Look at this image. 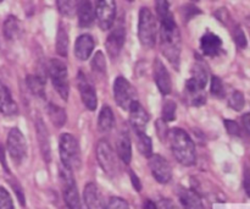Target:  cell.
<instances>
[{"instance_id":"1","label":"cell","mask_w":250,"mask_h":209,"mask_svg":"<svg viewBox=\"0 0 250 209\" xmlns=\"http://www.w3.org/2000/svg\"><path fill=\"white\" fill-rule=\"evenodd\" d=\"M156 12L160 17V49L163 55L178 68L182 49V39H181L180 29L176 23L173 15L171 14L168 2L165 0L156 2Z\"/></svg>"},{"instance_id":"2","label":"cell","mask_w":250,"mask_h":209,"mask_svg":"<svg viewBox=\"0 0 250 209\" xmlns=\"http://www.w3.org/2000/svg\"><path fill=\"white\" fill-rule=\"evenodd\" d=\"M171 151L176 161L183 166H192L197 161V152L193 139L182 129H173L167 135Z\"/></svg>"},{"instance_id":"3","label":"cell","mask_w":250,"mask_h":209,"mask_svg":"<svg viewBox=\"0 0 250 209\" xmlns=\"http://www.w3.org/2000/svg\"><path fill=\"white\" fill-rule=\"evenodd\" d=\"M61 163L63 168L73 171L81 166V149L76 137L71 134H62L59 141Z\"/></svg>"},{"instance_id":"4","label":"cell","mask_w":250,"mask_h":209,"mask_svg":"<svg viewBox=\"0 0 250 209\" xmlns=\"http://www.w3.org/2000/svg\"><path fill=\"white\" fill-rule=\"evenodd\" d=\"M158 26L153 12L149 7H142L139 11L138 36L142 46L146 48H153L156 43Z\"/></svg>"},{"instance_id":"5","label":"cell","mask_w":250,"mask_h":209,"mask_svg":"<svg viewBox=\"0 0 250 209\" xmlns=\"http://www.w3.org/2000/svg\"><path fill=\"white\" fill-rule=\"evenodd\" d=\"M48 72L54 88L63 100H67L70 93L67 66L59 59H50L48 63Z\"/></svg>"},{"instance_id":"6","label":"cell","mask_w":250,"mask_h":209,"mask_svg":"<svg viewBox=\"0 0 250 209\" xmlns=\"http://www.w3.org/2000/svg\"><path fill=\"white\" fill-rule=\"evenodd\" d=\"M6 148L10 158L15 164L20 165L27 157V143L23 134L17 127H12L6 139Z\"/></svg>"},{"instance_id":"7","label":"cell","mask_w":250,"mask_h":209,"mask_svg":"<svg viewBox=\"0 0 250 209\" xmlns=\"http://www.w3.org/2000/svg\"><path fill=\"white\" fill-rule=\"evenodd\" d=\"M114 98L117 105L125 110H128L129 107L137 102V93L133 86L129 83L127 78L119 76L114 82Z\"/></svg>"},{"instance_id":"8","label":"cell","mask_w":250,"mask_h":209,"mask_svg":"<svg viewBox=\"0 0 250 209\" xmlns=\"http://www.w3.org/2000/svg\"><path fill=\"white\" fill-rule=\"evenodd\" d=\"M97 159L99 165L109 176H115L117 173V162L111 144L106 139H100L97 144Z\"/></svg>"},{"instance_id":"9","label":"cell","mask_w":250,"mask_h":209,"mask_svg":"<svg viewBox=\"0 0 250 209\" xmlns=\"http://www.w3.org/2000/svg\"><path fill=\"white\" fill-rule=\"evenodd\" d=\"M95 16L100 28L107 31L112 27L116 17V2L112 0H100L95 5Z\"/></svg>"},{"instance_id":"10","label":"cell","mask_w":250,"mask_h":209,"mask_svg":"<svg viewBox=\"0 0 250 209\" xmlns=\"http://www.w3.org/2000/svg\"><path fill=\"white\" fill-rule=\"evenodd\" d=\"M208 83V71L204 68V65L200 63H197L192 68V76L187 81V90L192 94L193 99L194 98L203 95L205 86Z\"/></svg>"},{"instance_id":"11","label":"cell","mask_w":250,"mask_h":209,"mask_svg":"<svg viewBox=\"0 0 250 209\" xmlns=\"http://www.w3.org/2000/svg\"><path fill=\"white\" fill-rule=\"evenodd\" d=\"M149 168H150L151 175L158 183H170L171 178H172V169H171L170 163L164 157L159 156V154H153L149 158Z\"/></svg>"},{"instance_id":"12","label":"cell","mask_w":250,"mask_h":209,"mask_svg":"<svg viewBox=\"0 0 250 209\" xmlns=\"http://www.w3.org/2000/svg\"><path fill=\"white\" fill-rule=\"evenodd\" d=\"M78 90H80L81 98H82V102L84 104V107L88 110L93 112L95 110L98 105V99H97V92H95L94 86L92 85L89 80L87 78V76L83 72L78 73Z\"/></svg>"},{"instance_id":"13","label":"cell","mask_w":250,"mask_h":209,"mask_svg":"<svg viewBox=\"0 0 250 209\" xmlns=\"http://www.w3.org/2000/svg\"><path fill=\"white\" fill-rule=\"evenodd\" d=\"M129 121L134 132H146V127L149 122V114L146 110L141 105V103L137 100L129 107Z\"/></svg>"},{"instance_id":"14","label":"cell","mask_w":250,"mask_h":209,"mask_svg":"<svg viewBox=\"0 0 250 209\" xmlns=\"http://www.w3.org/2000/svg\"><path fill=\"white\" fill-rule=\"evenodd\" d=\"M154 80H155L156 86H158L159 91L163 93L164 95L170 94L172 91V81H171V76L168 73L167 69L165 68L161 60L156 59L154 63Z\"/></svg>"},{"instance_id":"15","label":"cell","mask_w":250,"mask_h":209,"mask_svg":"<svg viewBox=\"0 0 250 209\" xmlns=\"http://www.w3.org/2000/svg\"><path fill=\"white\" fill-rule=\"evenodd\" d=\"M125 38H126V32H125V28H122V27L114 29L107 36L105 46H106V51L110 55V58L116 59L120 55L122 48H124Z\"/></svg>"},{"instance_id":"16","label":"cell","mask_w":250,"mask_h":209,"mask_svg":"<svg viewBox=\"0 0 250 209\" xmlns=\"http://www.w3.org/2000/svg\"><path fill=\"white\" fill-rule=\"evenodd\" d=\"M36 132H37V141H38L39 148H41L42 157L46 163H49L51 159V148H50V139H49V132L45 127L43 120L38 117L36 121Z\"/></svg>"},{"instance_id":"17","label":"cell","mask_w":250,"mask_h":209,"mask_svg":"<svg viewBox=\"0 0 250 209\" xmlns=\"http://www.w3.org/2000/svg\"><path fill=\"white\" fill-rule=\"evenodd\" d=\"M200 48L207 56H217L222 51V41L219 36L212 32H207L200 38Z\"/></svg>"},{"instance_id":"18","label":"cell","mask_w":250,"mask_h":209,"mask_svg":"<svg viewBox=\"0 0 250 209\" xmlns=\"http://www.w3.org/2000/svg\"><path fill=\"white\" fill-rule=\"evenodd\" d=\"M94 39L90 34H81L75 43V56L81 61L87 60L94 50Z\"/></svg>"},{"instance_id":"19","label":"cell","mask_w":250,"mask_h":209,"mask_svg":"<svg viewBox=\"0 0 250 209\" xmlns=\"http://www.w3.org/2000/svg\"><path fill=\"white\" fill-rule=\"evenodd\" d=\"M17 112L19 109L12 98L11 92L4 83L0 82V113L7 115V116H12V115L17 114Z\"/></svg>"},{"instance_id":"20","label":"cell","mask_w":250,"mask_h":209,"mask_svg":"<svg viewBox=\"0 0 250 209\" xmlns=\"http://www.w3.org/2000/svg\"><path fill=\"white\" fill-rule=\"evenodd\" d=\"M116 152L119 158L128 165L132 161V143L127 132H121L116 139Z\"/></svg>"},{"instance_id":"21","label":"cell","mask_w":250,"mask_h":209,"mask_svg":"<svg viewBox=\"0 0 250 209\" xmlns=\"http://www.w3.org/2000/svg\"><path fill=\"white\" fill-rule=\"evenodd\" d=\"M77 16L78 23H80L81 27L92 26L95 20V10L92 2L88 1V0L78 2Z\"/></svg>"},{"instance_id":"22","label":"cell","mask_w":250,"mask_h":209,"mask_svg":"<svg viewBox=\"0 0 250 209\" xmlns=\"http://www.w3.org/2000/svg\"><path fill=\"white\" fill-rule=\"evenodd\" d=\"M180 201L185 209H204L199 195L188 188H182L180 191Z\"/></svg>"},{"instance_id":"23","label":"cell","mask_w":250,"mask_h":209,"mask_svg":"<svg viewBox=\"0 0 250 209\" xmlns=\"http://www.w3.org/2000/svg\"><path fill=\"white\" fill-rule=\"evenodd\" d=\"M83 200H84V205L89 209L102 208V198H100V193L95 184L90 183L85 185L84 191H83Z\"/></svg>"},{"instance_id":"24","label":"cell","mask_w":250,"mask_h":209,"mask_svg":"<svg viewBox=\"0 0 250 209\" xmlns=\"http://www.w3.org/2000/svg\"><path fill=\"white\" fill-rule=\"evenodd\" d=\"M22 24L17 17L9 16L4 22V36L6 37L9 41H15V39L20 38L22 33Z\"/></svg>"},{"instance_id":"25","label":"cell","mask_w":250,"mask_h":209,"mask_svg":"<svg viewBox=\"0 0 250 209\" xmlns=\"http://www.w3.org/2000/svg\"><path fill=\"white\" fill-rule=\"evenodd\" d=\"M115 116L112 113L111 108L109 105H104L99 113V119H98V127L99 131L102 132H109L111 131L114 127Z\"/></svg>"},{"instance_id":"26","label":"cell","mask_w":250,"mask_h":209,"mask_svg":"<svg viewBox=\"0 0 250 209\" xmlns=\"http://www.w3.org/2000/svg\"><path fill=\"white\" fill-rule=\"evenodd\" d=\"M48 116L50 119V121L53 122V125L58 129L62 127L65 125L66 120H67V115H66V112L63 108L59 107V105L53 104V103H49L48 108Z\"/></svg>"},{"instance_id":"27","label":"cell","mask_w":250,"mask_h":209,"mask_svg":"<svg viewBox=\"0 0 250 209\" xmlns=\"http://www.w3.org/2000/svg\"><path fill=\"white\" fill-rule=\"evenodd\" d=\"M56 51L60 56L65 58L67 56L68 53V34L63 24H60L58 29V34H56V42H55Z\"/></svg>"},{"instance_id":"28","label":"cell","mask_w":250,"mask_h":209,"mask_svg":"<svg viewBox=\"0 0 250 209\" xmlns=\"http://www.w3.org/2000/svg\"><path fill=\"white\" fill-rule=\"evenodd\" d=\"M137 147L138 151L141 152L142 156L150 158L153 156V143L151 139L146 132H137Z\"/></svg>"},{"instance_id":"29","label":"cell","mask_w":250,"mask_h":209,"mask_svg":"<svg viewBox=\"0 0 250 209\" xmlns=\"http://www.w3.org/2000/svg\"><path fill=\"white\" fill-rule=\"evenodd\" d=\"M26 83L28 86V90L36 97L45 98V86H44V81L41 77L31 75L26 78Z\"/></svg>"},{"instance_id":"30","label":"cell","mask_w":250,"mask_h":209,"mask_svg":"<svg viewBox=\"0 0 250 209\" xmlns=\"http://www.w3.org/2000/svg\"><path fill=\"white\" fill-rule=\"evenodd\" d=\"M229 105L234 112H242L246 107V98L241 91H233L229 97Z\"/></svg>"},{"instance_id":"31","label":"cell","mask_w":250,"mask_h":209,"mask_svg":"<svg viewBox=\"0 0 250 209\" xmlns=\"http://www.w3.org/2000/svg\"><path fill=\"white\" fill-rule=\"evenodd\" d=\"M56 6H58L61 15L71 17L77 12L78 2L72 1V0H59V1H56Z\"/></svg>"},{"instance_id":"32","label":"cell","mask_w":250,"mask_h":209,"mask_svg":"<svg viewBox=\"0 0 250 209\" xmlns=\"http://www.w3.org/2000/svg\"><path fill=\"white\" fill-rule=\"evenodd\" d=\"M176 110H177V104L173 100H165V103L163 104V110H161L163 121H173L176 119Z\"/></svg>"},{"instance_id":"33","label":"cell","mask_w":250,"mask_h":209,"mask_svg":"<svg viewBox=\"0 0 250 209\" xmlns=\"http://www.w3.org/2000/svg\"><path fill=\"white\" fill-rule=\"evenodd\" d=\"M232 37H233V41L236 43V46L241 49H246L248 46V41H247V36L244 33V31L242 29V27L238 23L234 24L231 28Z\"/></svg>"},{"instance_id":"34","label":"cell","mask_w":250,"mask_h":209,"mask_svg":"<svg viewBox=\"0 0 250 209\" xmlns=\"http://www.w3.org/2000/svg\"><path fill=\"white\" fill-rule=\"evenodd\" d=\"M210 92H211V94L216 98H224L225 97L224 83H222L221 78L217 77V76H212L211 77Z\"/></svg>"},{"instance_id":"35","label":"cell","mask_w":250,"mask_h":209,"mask_svg":"<svg viewBox=\"0 0 250 209\" xmlns=\"http://www.w3.org/2000/svg\"><path fill=\"white\" fill-rule=\"evenodd\" d=\"M215 16L217 17V20H219L220 22H222L225 26H229V28H232V27L236 24V22L233 21L231 14L229 12V10L225 9V7H221V9L217 10V11L215 12Z\"/></svg>"},{"instance_id":"36","label":"cell","mask_w":250,"mask_h":209,"mask_svg":"<svg viewBox=\"0 0 250 209\" xmlns=\"http://www.w3.org/2000/svg\"><path fill=\"white\" fill-rule=\"evenodd\" d=\"M92 68L95 72H105V70H106V63H105L104 54H103L102 51H98L94 55V58H93L92 60Z\"/></svg>"},{"instance_id":"37","label":"cell","mask_w":250,"mask_h":209,"mask_svg":"<svg viewBox=\"0 0 250 209\" xmlns=\"http://www.w3.org/2000/svg\"><path fill=\"white\" fill-rule=\"evenodd\" d=\"M0 209H15L10 193L0 186Z\"/></svg>"},{"instance_id":"38","label":"cell","mask_w":250,"mask_h":209,"mask_svg":"<svg viewBox=\"0 0 250 209\" xmlns=\"http://www.w3.org/2000/svg\"><path fill=\"white\" fill-rule=\"evenodd\" d=\"M105 209H129L128 203L121 197H111L106 203Z\"/></svg>"},{"instance_id":"39","label":"cell","mask_w":250,"mask_h":209,"mask_svg":"<svg viewBox=\"0 0 250 209\" xmlns=\"http://www.w3.org/2000/svg\"><path fill=\"white\" fill-rule=\"evenodd\" d=\"M224 124H225V127H226V131L229 132L231 136H234V137H239L241 136V126H239V124L237 121H234V120H224Z\"/></svg>"},{"instance_id":"40","label":"cell","mask_w":250,"mask_h":209,"mask_svg":"<svg viewBox=\"0 0 250 209\" xmlns=\"http://www.w3.org/2000/svg\"><path fill=\"white\" fill-rule=\"evenodd\" d=\"M243 187H244V191H246L247 196L250 198V168L249 166H246V168H244Z\"/></svg>"},{"instance_id":"41","label":"cell","mask_w":250,"mask_h":209,"mask_svg":"<svg viewBox=\"0 0 250 209\" xmlns=\"http://www.w3.org/2000/svg\"><path fill=\"white\" fill-rule=\"evenodd\" d=\"M11 185H12V188L15 190V193H16L17 197H19L20 203H21L22 206H24V193H23V191H22L21 186L16 183H12Z\"/></svg>"},{"instance_id":"42","label":"cell","mask_w":250,"mask_h":209,"mask_svg":"<svg viewBox=\"0 0 250 209\" xmlns=\"http://www.w3.org/2000/svg\"><path fill=\"white\" fill-rule=\"evenodd\" d=\"M129 176H131V181H132V185H133V187L139 192V191L142 190L141 180H139L138 176H137L136 173H133V171H129Z\"/></svg>"},{"instance_id":"43","label":"cell","mask_w":250,"mask_h":209,"mask_svg":"<svg viewBox=\"0 0 250 209\" xmlns=\"http://www.w3.org/2000/svg\"><path fill=\"white\" fill-rule=\"evenodd\" d=\"M242 125H243L247 134L250 136V113H247V114H244L242 116Z\"/></svg>"},{"instance_id":"44","label":"cell","mask_w":250,"mask_h":209,"mask_svg":"<svg viewBox=\"0 0 250 209\" xmlns=\"http://www.w3.org/2000/svg\"><path fill=\"white\" fill-rule=\"evenodd\" d=\"M158 209H177V207L170 200H163L159 203Z\"/></svg>"},{"instance_id":"45","label":"cell","mask_w":250,"mask_h":209,"mask_svg":"<svg viewBox=\"0 0 250 209\" xmlns=\"http://www.w3.org/2000/svg\"><path fill=\"white\" fill-rule=\"evenodd\" d=\"M143 208L144 209H158V205H155V203H154L153 201L146 200V202H144Z\"/></svg>"},{"instance_id":"46","label":"cell","mask_w":250,"mask_h":209,"mask_svg":"<svg viewBox=\"0 0 250 209\" xmlns=\"http://www.w3.org/2000/svg\"><path fill=\"white\" fill-rule=\"evenodd\" d=\"M246 22H247V26H248V27H249V28H250V16H248V17H247Z\"/></svg>"}]
</instances>
